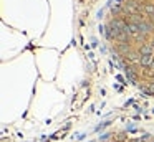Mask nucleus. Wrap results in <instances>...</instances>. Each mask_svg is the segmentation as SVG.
Segmentation results:
<instances>
[{"instance_id": "nucleus-4", "label": "nucleus", "mask_w": 154, "mask_h": 142, "mask_svg": "<svg viewBox=\"0 0 154 142\" xmlns=\"http://www.w3.org/2000/svg\"><path fill=\"white\" fill-rule=\"evenodd\" d=\"M143 10H144L146 13H149L151 17H154V5H152V3H144V5H143Z\"/></svg>"}, {"instance_id": "nucleus-3", "label": "nucleus", "mask_w": 154, "mask_h": 142, "mask_svg": "<svg viewBox=\"0 0 154 142\" xmlns=\"http://www.w3.org/2000/svg\"><path fill=\"white\" fill-rule=\"evenodd\" d=\"M139 63L143 66H152L154 65V56L152 55H146V56H141Z\"/></svg>"}, {"instance_id": "nucleus-1", "label": "nucleus", "mask_w": 154, "mask_h": 142, "mask_svg": "<svg viewBox=\"0 0 154 142\" xmlns=\"http://www.w3.org/2000/svg\"><path fill=\"white\" fill-rule=\"evenodd\" d=\"M139 30H141V35H146V33L154 30V23L149 22V20H144V22L139 23Z\"/></svg>"}, {"instance_id": "nucleus-5", "label": "nucleus", "mask_w": 154, "mask_h": 142, "mask_svg": "<svg viewBox=\"0 0 154 142\" xmlns=\"http://www.w3.org/2000/svg\"><path fill=\"white\" fill-rule=\"evenodd\" d=\"M126 76H128V79H129L131 83H136V74L133 73L131 68H126Z\"/></svg>"}, {"instance_id": "nucleus-6", "label": "nucleus", "mask_w": 154, "mask_h": 142, "mask_svg": "<svg viewBox=\"0 0 154 142\" xmlns=\"http://www.w3.org/2000/svg\"><path fill=\"white\" fill-rule=\"evenodd\" d=\"M151 45H152V48H154V38H152V41H151Z\"/></svg>"}, {"instance_id": "nucleus-2", "label": "nucleus", "mask_w": 154, "mask_h": 142, "mask_svg": "<svg viewBox=\"0 0 154 142\" xmlns=\"http://www.w3.org/2000/svg\"><path fill=\"white\" fill-rule=\"evenodd\" d=\"M139 55L141 56H146V55H154V48L151 43H144V45H141L139 48Z\"/></svg>"}]
</instances>
